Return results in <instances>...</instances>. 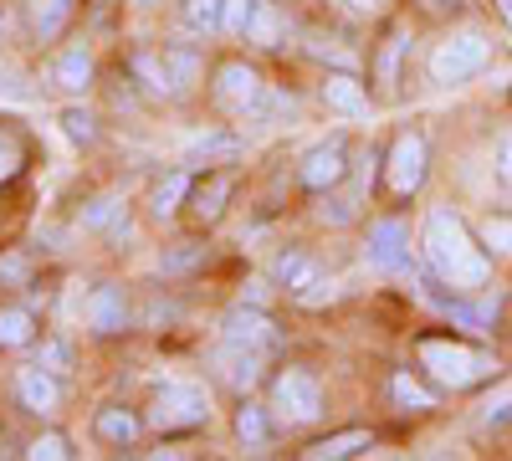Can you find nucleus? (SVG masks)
I'll list each match as a JSON object with an SVG mask.
<instances>
[{
  "mask_svg": "<svg viewBox=\"0 0 512 461\" xmlns=\"http://www.w3.org/2000/svg\"><path fill=\"white\" fill-rule=\"evenodd\" d=\"M323 103H328L333 113H349V118H359V113H364V88H359V77H349V72H333V77L323 82Z\"/></svg>",
  "mask_w": 512,
  "mask_h": 461,
  "instance_id": "nucleus-20",
  "label": "nucleus"
},
{
  "mask_svg": "<svg viewBox=\"0 0 512 461\" xmlns=\"http://www.w3.org/2000/svg\"><path fill=\"white\" fill-rule=\"evenodd\" d=\"M41 364H47V369L57 374V369H67V364H72V349H67L62 339H47V344H41Z\"/></svg>",
  "mask_w": 512,
  "mask_h": 461,
  "instance_id": "nucleus-38",
  "label": "nucleus"
},
{
  "mask_svg": "<svg viewBox=\"0 0 512 461\" xmlns=\"http://www.w3.org/2000/svg\"><path fill=\"white\" fill-rule=\"evenodd\" d=\"M425 262H431V272L441 282H451L456 292H482L492 282L487 251L472 241V231H466V221L456 211H436L425 221Z\"/></svg>",
  "mask_w": 512,
  "mask_h": 461,
  "instance_id": "nucleus-1",
  "label": "nucleus"
},
{
  "mask_svg": "<svg viewBox=\"0 0 512 461\" xmlns=\"http://www.w3.org/2000/svg\"><path fill=\"white\" fill-rule=\"evenodd\" d=\"M36 339V318L26 308H0V349H21Z\"/></svg>",
  "mask_w": 512,
  "mask_h": 461,
  "instance_id": "nucleus-23",
  "label": "nucleus"
},
{
  "mask_svg": "<svg viewBox=\"0 0 512 461\" xmlns=\"http://www.w3.org/2000/svg\"><path fill=\"white\" fill-rule=\"evenodd\" d=\"M507 415H512V385H502V390H497V400H487V405H482V426H502Z\"/></svg>",
  "mask_w": 512,
  "mask_h": 461,
  "instance_id": "nucleus-37",
  "label": "nucleus"
},
{
  "mask_svg": "<svg viewBox=\"0 0 512 461\" xmlns=\"http://www.w3.org/2000/svg\"><path fill=\"white\" fill-rule=\"evenodd\" d=\"M72 6L77 0H31V36L41 41V47L62 36V26L72 21Z\"/></svg>",
  "mask_w": 512,
  "mask_h": 461,
  "instance_id": "nucleus-18",
  "label": "nucleus"
},
{
  "mask_svg": "<svg viewBox=\"0 0 512 461\" xmlns=\"http://www.w3.org/2000/svg\"><path fill=\"white\" fill-rule=\"evenodd\" d=\"M62 134H67L72 144H93V139H98L93 113H88V108H62Z\"/></svg>",
  "mask_w": 512,
  "mask_h": 461,
  "instance_id": "nucleus-32",
  "label": "nucleus"
},
{
  "mask_svg": "<svg viewBox=\"0 0 512 461\" xmlns=\"http://www.w3.org/2000/svg\"><path fill=\"white\" fill-rule=\"evenodd\" d=\"M420 364L436 374L446 390H472L482 380L502 369L487 349H472V344H456V339H420Z\"/></svg>",
  "mask_w": 512,
  "mask_h": 461,
  "instance_id": "nucleus-2",
  "label": "nucleus"
},
{
  "mask_svg": "<svg viewBox=\"0 0 512 461\" xmlns=\"http://www.w3.org/2000/svg\"><path fill=\"white\" fill-rule=\"evenodd\" d=\"M272 410H282L287 421H297V426H308V421L323 415V385L313 380L308 369H282L277 385H272Z\"/></svg>",
  "mask_w": 512,
  "mask_h": 461,
  "instance_id": "nucleus-6",
  "label": "nucleus"
},
{
  "mask_svg": "<svg viewBox=\"0 0 512 461\" xmlns=\"http://www.w3.org/2000/svg\"><path fill=\"white\" fill-rule=\"evenodd\" d=\"M425 180V139L420 134H400L390 149V190L395 195H415Z\"/></svg>",
  "mask_w": 512,
  "mask_h": 461,
  "instance_id": "nucleus-11",
  "label": "nucleus"
},
{
  "mask_svg": "<svg viewBox=\"0 0 512 461\" xmlns=\"http://www.w3.org/2000/svg\"><path fill=\"white\" fill-rule=\"evenodd\" d=\"M149 426L154 431H200L210 426V395L200 385H164L149 405Z\"/></svg>",
  "mask_w": 512,
  "mask_h": 461,
  "instance_id": "nucleus-4",
  "label": "nucleus"
},
{
  "mask_svg": "<svg viewBox=\"0 0 512 461\" xmlns=\"http://www.w3.org/2000/svg\"><path fill=\"white\" fill-rule=\"evenodd\" d=\"M344 175H349V139H344V134L313 144V149L303 154V164H297V180H303L308 190H333Z\"/></svg>",
  "mask_w": 512,
  "mask_h": 461,
  "instance_id": "nucleus-7",
  "label": "nucleus"
},
{
  "mask_svg": "<svg viewBox=\"0 0 512 461\" xmlns=\"http://www.w3.org/2000/svg\"><path fill=\"white\" fill-rule=\"evenodd\" d=\"M256 6H262V0H226V11H221V31H231V36H246V26H251Z\"/></svg>",
  "mask_w": 512,
  "mask_h": 461,
  "instance_id": "nucleus-33",
  "label": "nucleus"
},
{
  "mask_svg": "<svg viewBox=\"0 0 512 461\" xmlns=\"http://www.w3.org/2000/svg\"><path fill=\"white\" fill-rule=\"evenodd\" d=\"M349 6H354V11H369V6H374V0H349Z\"/></svg>",
  "mask_w": 512,
  "mask_h": 461,
  "instance_id": "nucleus-44",
  "label": "nucleus"
},
{
  "mask_svg": "<svg viewBox=\"0 0 512 461\" xmlns=\"http://www.w3.org/2000/svg\"><path fill=\"white\" fill-rule=\"evenodd\" d=\"M195 262H205V246H195V241H185L180 251H164V272H185Z\"/></svg>",
  "mask_w": 512,
  "mask_h": 461,
  "instance_id": "nucleus-36",
  "label": "nucleus"
},
{
  "mask_svg": "<svg viewBox=\"0 0 512 461\" xmlns=\"http://www.w3.org/2000/svg\"><path fill=\"white\" fill-rule=\"evenodd\" d=\"M93 436H98L103 446H134V436H139V415H134V410H123V405H103V410L93 415Z\"/></svg>",
  "mask_w": 512,
  "mask_h": 461,
  "instance_id": "nucleus-16",
  "label": "nucleus"
},
{
  "mask_svg": "<svg viewBox=\"0 0 512 461\" xmlns=\"http://www.w3.org/2000/svg\"><path fill=\"white\" fill-rule=\"evenodd\" d=\"M410 47V41L405 36H390V47H384V62H379V77L384 82H395V67H400V52Z\"/></svg>",
  "mask_w": 512,
  "mask_h": 461,
  "instance_id": "nucleus-39",
  "label": "nucleus"
},
{
  "mask_svg": "<svg viewBox=\"0 0 512 461\" xmlns=\"http://www.w3.org/2000/svg\"><path fill=\"white\" fill-rule=\"evenodd\" d=\"M236 436H241L246 446H267V441H272V421H267V410L246 400V405L236 410Z\"/></svg>",
  "mask_w": 512,
  "mask_h": 461,
  "instance_id": "nucleus-25",
  "label": "nucleus"
},
{
  "mask_svg": "<svg viewBox=\"0 0 512 461\" xmlns=\"http://www.w3.org/2000/svg\"><path fill=\"white\" fill-rule=\"evenodd\" d=\"M369 262L379 272H410V231L405 221H374L369 226Z\"/></svg>",
  "mask_w": 512,
  "mask_h": 461,
  "instance_id": "nucleus-9",
  "label": "nucleus"
},
{
  "mask_svg": "<svg viewBox=\"0 0 512 461\" xmlns=\"http://www.w3.org/2000/svg\"><path fill=\"white\" fill-rule=\"evenodd\" d=\"M134 72L144 77V88L169 93V67H164V52H139V57H134Z\"/></svg>",
  "mask_w": 512,
  "mask_h": 461,
  "instance_id": "nucleus-30",
  "label": "nucleus"
},
{
  "mask_svg": "<svg viewBox=\"0 0 512 461\" xmlns=\"http://www.w3.org/2000/svg\"><path fill=\"white\" fill-rule=\"evenodd\" d=\"M482 241L492 251H502V257H512V216H487L482 221Z\"/></svg>",
  "mask_w": 512,
  "mask_h": 461,
  "instance_id": "nucleus-35",
  "label": "nucleus"
},
{
  "mask_svg": "<svg viewBox=\"0 0 512 461\" xmlns=\"http://www.w3.org/2000/svg\"><path fill=\"white\" fill-rule=\"evenodd\" d=\"M272 277H277L287 292H308V287L318 282V267H313V257H303V251H282L277 267H272Z\"/></svg>",
  "mask_w": 512,
  "mask_h": 461,
  "instance_id": "nucleus-21",
  "label": "nucleus"
},
{
  "mask_svg": "<svg viewBox=\"0 0 512 461\" xmlns=\"http://www.w3.org/2000/svg\"><path fill=\"white\" fill-rule=\"evenodd\" d=\"M466 6V0H425V11H431V16H456Z\"/></svg>",
  "mask_w": 512,
  "mask_h": 461,
  "instance_id": "nucleus-42",
  "label": "nucleus"
},
{
  "mask_svg": "<svg viewBox=\"0 0 512 461\" xmlns=\"http://www.w3.org/2000/svg\"><path fill=\"white\" fill-rule=\"evenodd\" d=\"M180 200H190V175H185V170L164 175V180L154 185V195H149V211H154L159 221H169V216L180 211Z\"/></svg>",
  "mask_w": 512,
  "mask_h": 461,
  "instance_id": "nucleus-22",
  "label": "nucleus"
},
{
  "mask_svg": "<svg viewBox=\"0 0 512 461\" xmlns=\"http://www.w3.org/2000/svg\"><path fill=\"white\" fill-rule=\"evenodd\" d=\"M390 390H395V405H405V410H431V405H436V395L425 390L420 380H410V374H395Z\"/></svg>",
  "mask_w": 512,
  "mask_h": 461,
  "instance_id": "nucleus-29",
  "label": "nucleus"
},
{
  "mask_svg": "<svg viewBox=\"0 0 512 461\" xmlns=\"http://www.w3.org/2000/svg\"><path fill=\"white\" fill-rule=\"evenodd\" d=\"M52 82H57L62 93H88L93 88V52L88 47H67L52 62Z\"/></svg>",
  "mask_w": 512,
  "mask_h": 461,
  "instance_id": "nucleus-14",
  "label": "nucleus"
},
{
  "mask_svg": "<svg viewBox=\"0 0 512 461\" xmlns=\"http://www.w3.org/2000/svg\"><path fill=\"white\" fill-rule=\"evenodd\" d=\"M497 175H502V185H512V134L497 139Z\"/></svg>",
  "mask_w": 512,
  "mask_h": 461,
  "instance_id": "nucleus-40",
  "label": "nucleus"
},
{
  "mask_svg": "<svg viewBox=\"0 0 512 461\" xmlns=\"http://www.w3.org/2000/svg\"><path fill=\"white\" fill-rule=\"evenodd\" d=\"M164 67H169V93H185L195 82V72H200V57L180 52V47H164Z\"/></svg>",
  "mask_w": 512,
  "mask_h": 461,
  "instance_id": "nucleus-26",
  "label": "nucleus"
},
{
  "mask_svg": "<svg viewBox=\"0 0 512 461\" xmlns=\"http://www.w3.org/2000/svg\"><path fill=\"white\" fill-rule=\"evenodd\" d=\"M487 57H492V47H487V36H477V31H466V36H451V41H441V47L431 52V77L436 82H466V77H477L482 67H487Z\"/></svg>",
  "mask_w": 512,
  "mask_h": 461,
  "instance_id": "nucleus-5",
  "label": "nucleus"
},
{
  "mask_svg": "<svg viewBox=\"0 0 512 461\" xmlns=\"http://www.w3.org/2000/svg\"><path fill=\"white\" fill-rule=\"evenodd\" d=\"M16 395H21L26 410H36V415H52V410L62 405V385L52 380V369H47V364L21 369V374H16Z\"/></svg>",
  "mask_w": 512,
  "mask_h": 461,
  "instance_id": "nucleus-12",
  "label": "nucleus"
},
{
  "mask_svg": "<svg viewBox=\"0 0 512 461\" xmlns=\"http://www.w3.org/2000/svg\"><path fill=\"white\" fill-rule=\"evenodd\" d=\"M369 446H374L369 431H338V436L313 441L303 456H308V461H344V456H359V451H369Z\"/></svg>",
  "mask_w": 512,
  "mask_h": 461,
  "instance_id": "nucleus-19",
  "label": "nucleus"
},
{
  "mask_svg": "<svg viewBox=\"0 0 512 461\" xmlns=\"http://www.w3.org/2000/svg\"><path fill=\"white\" fill-rule=\"evenodd\" d=\"M26 277V257H6L0 262V282H21Z\"/></svg>",
  "mask_w": 512,
  "mask_h": 461,
  "instance_id": "nucleus-41",
  "label": "nucleus"
},
{
  "mask_svg": "<svg viewBox=\"0 0 512 461\" xmlns=\"http://www.w3.org/2000/svg\"><path fill=\"white\" fill-rule=\"evenodd\" d=\"M246 41H256V47H277V41H282V11L272 6V0L256 6V16L246 26Z\"/></svg>",
  "mask_w": 512,
  "mask_h": 461,
  "instance_id": "nucleus-24",
  "label": "nucleus"
},
{
  "mask_svg": "<svg viewBox=\"0 0 512 461\" xmlns=\"http://www.w3.org/2000/svg\"><path fill=\"white\" fill-rule=\"evenodd\" d=\"M216 103L236 118H272L277 108H292V98H272L267 82L246 62H221L216 67Z\"/></svg>",
  "mask_w": 512,
  "mask_h": 461,
  "instance_id": "nucleus-3",
  "label": "nucleus"
},
{
  "mask_svg": "<svg viewBox=\"0 0 512 461\" xmlns=\"http://www.w3.org/2000/svg\"><path fill=\"white\" fill-rule=\"evenodd\" d=\"M82 231H103L108 241H123V236H128V211H123V200H118V195L93 200L88 211H82Z\"/></svg>",
  "mask_w": 512,
  "mask_h": 461,
  "instance_id": "nucleus-17",
  "label": "nucleus"
},
{
  "mask_svg": "<svg viewBox=\"0 0 512 461\" xmlns=\"http://www.w3.org/2000/svg\"><path fill=\"white\" fill-rule=\"evenodd\" d=\"M26 456H36V461H67V456H72V441H67L62 431H47V436H36V441H31Z\"/></svg>",
  "mask_w": 512,
  "mask_h": 461,
  "instance_id": "nucleus-34",
  "label": "nucleus"
},
{
  "mask_svg": "<svg viewBox=\"0 0 512 461\" xmlns=\"http://www.w3.org/2000/svg\"><path fill=\"white\" fill-rule=\"evenodd\" d=\"M88 323H93V333H118V328H128V298H123V287L103 282V287L88 292Z\"/></svg>",
  "mask_w": 512,
  "mask_h": 461,
  "instance_id": "nucleus-13",
  "label": "nucleus"
},
{
  "mask_svg": "<svg viewBox=\"0 0 512 461\" xmlns=\"http://www.w3.org/2000/svg\"><path fill=\"white\" fill-rule=\"evenodd\" d=\"M262 349H246V344H231V339H221V349L216 354H210V364H216L221 369V380L231 385V390H251L256 380H262Z\"/></svg>",
  "mask_w": 512,
  "mask_h": 461,
  "instance_id": "nucleus-10",
  "label": "nucleus"
},
{
  "mask_svg": "<svg viewBox=\"0 0 512 461\" xmlns=\"http://www.w3.org/2000/svg\"><path fill=\"white\" fill-rule=\"evenodd\" d=\"M497 11H502V21L512 26V0H497Z\"/></svg>",
  "mask_w": 512,
  "mask_h": 461,
  "instance_id": "nucleus-43",
  "label": "nucleus"
},
{
  "mask_svg": "<svg viewBox=\"0 0 512 461\" xmlns=\"http://www.w3.org/2000/svg\"><path fill=\"white\" fill-rule=\"evenodd\" d=\"M221 339H231V344H246V349H262V354H272L277 349V323L262 313V308H231L226 313V323H221Z\"/></svg>",
  "mask_w": 512,
  "mask_h": 461,
  "instance_id": "nucleus-8",
  "label": "nucleus"
},
{
  "mask_svg": "<svg viewBox=\"0 0 512 461\" xmlns=\"http://www.w3.org/2000/svg\"><path fill=\"white\" fill-rule=\"evenodd\" d=\"M221 11H226V0H185L190 31H221Z\"/></svg>",
  "mask_w": 512,
  "mask_h": 461,
  "instance_id": "nucleus-28",
  "label": "nucleus"
},
{
  "mask_svg": "<svg viewBox=\"0 0 512 461\" xmlns=\"http://www.w3.org/2000/svg\"><path fill=\"white\" fill-rule=\"evenodd\" d=\"M21 164H26V144H21V134L0 123V185L16 180V175H21Z\"/></svg>",
  "mask_w": 512,
  "mask_h": 461,
  "instance_id": "nucleus-27",
  "label": "nucleus"
},
{
  "mask_svg": "<svg viewBox=\"0 0 512 461\" xmlns=\"http://www.w3.org/2000/svg\"><path fill=\"white\" fill-rule=\"evenodd\" d=\"M231 175H210V180H200V185H190V211L210 226V221H221L226 216V200H231Z\"/></svg>",
  "mask_w": 512,
  "mask_h": 461,
  "instance_id": "nucleus-15",
  "label": "nucleus"
},
{
  "mask_svg": "<svg viewBox=\"0 0 512 461\" xmlns=\"http://www.w3.org/2000/svg\"><path fill=\"white\" fill-rule=\"evenodd\" d=\"M190 154L195 159H236L241 154V139L236 134H205V139L190 144Z\"/></svg>",
  "mask_w": 512,
  "mask_h": 461,
  "instance_id": "nucleus-31",
  "label": "nucleus"
}]
</instances>
